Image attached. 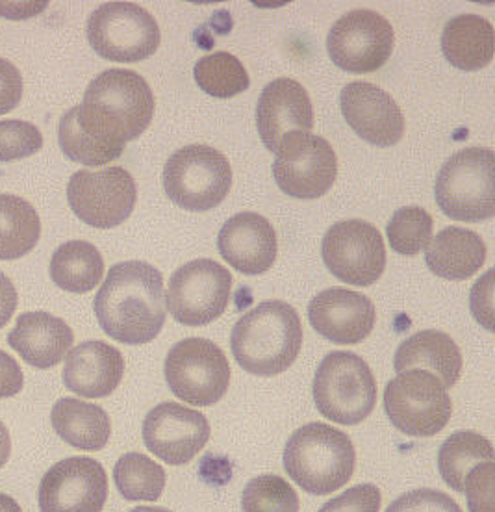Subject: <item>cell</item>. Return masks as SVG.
I'll list each match as a JSON object with an SVG mask.
<instances>
[{
    "label": "cell",
    "mask_w": 495,
    "mask_h": 512,
    "mask_svg": "<svg viewBox=\"0 0 495 512\" xmlns=\"http://www.w3.org/2000/svg\"><path fill=\"white\" fill-rule=\"evenodd\" d=\"M123 373L125 359L119 349L101 340H89L67 353L62 379L73 394L101 399L114 392Z\"/></svg>",
    "instance_id": "7402d4cb"
},
{
    "label": "cell",
    "mask_w": 495,
    "mask_h": 512,
    "mask_svg": "<svg viewBox=\"0 0 495 512\" xmlns=\"http://www.w3.org/2000/svg\"><path fill=\"white\" fill-rule=\"evenodd\" d=\"M43 147V136L38 127L21 119L0 121V162L23 160L38 153Z\"/></svg>",
    "instance_id": "d590c367"
},
{
    "label": "cell",
    "mask_w": 495,
    "mask_h": 512,
    "mask_svg": "<svg viewBox=\"0 0 495 512\" xmlns=\"http://www.w3.org/2000/svg\"><path fill=\"white\" fill-rule=\"evenodd\" d=\"M351 438L327 423L297 429L284 448V470L295 485L314 496H327L347 485L355 472Z\"/></svg>",
    "instance_id": "277c9868"
},
{
    "label": "cell",
    "mask_w": 495,
    "mask_h": 512,
    "mask_svg": "<svg viewBox=\"0 0 495 512\" xmlns=\"http://www.w3.org/2000/svg\"><path fill=\"white\" fill-rule=\"evenodd\" d=\"M273 177L280 190L295 199H319L336 182L338 158L329 141L310 132H295L280 143Z\"/></svg>",
    "instance_id": "5bb4252c"
},
{
    "label": "cell",
    "mask_w": 495,
    "mask_h": 512,
    "mask_svg": "<svg viewBox=\"0 0 495 512\" xmlns=\"http://www.w3.org/2000/svg\"><path fill=\"white\" fill-rule=\"evenodd\" d=\"M164 372L169 390L193 407H210L229 390V359L206 338H186L171 347Z\"/></svg>",
    "instance_id": "9c48e42d"
},
{
    "label": "cell",
    "mask_w": 495,
    "mask_h": 512,
    "mask_svg": "<svg viewBox=\"0 0 495 512\" xmlns=\"http://www.w3.org/2000/svg\"><path fill=\"white\" fill-rule=\"evenodd\" d=\"M25 375L21 366L0 349V399L17 396L23 390Z\"/></svg>",
    "instance_id": "b9f144b4"
},
{
    "label": "cell",
    "mask_w": 495,
    "mask_h": 512,
    "mask_svg": "<svg viewBox=\"0 0 495 512\" xmlns=\"http://www.w3.org/2000/svg\"><path fill=\"white\" fill-rule=\"evenodd\" d=\"M17 301H19V295H17L13 282L10 281V277H6L0 271V329L6 327L8 321L12 320L15 308H17Z\"/></svg>",
    "instance_id": "7bdbcfd3"
},
{
    "label": "cell",
    "mask_w": 495,
    "mask_h": 512,
    "mask_svg": "<svg viewBox=\"0 0 495 512\" xmlns=\"http://www.w3.org/2000/svg\"><path fill=\"white\" fill-rule=\"evenodd\" d=\"M394 370L397 373L421 370L434 375L445 390L455 386L462 373V353L451 336L427 329L408 336L407 340L397 347Z\"/></svg>",
    "instance_id": "cb8c5ba5"
},
{
    "label": "cell",
    "mask_w": 495,
    "mask_h": 512,
    "mask_svg": "<svg viewBox=\"0 0 495 512\" xmlns=\"http://www.w3.org/2000/svg\"><path fill=\"white\" fill-rule=\"evenodd\" d=\"M384 410L397 431L408 436L438 435L453 414L451 396L434 375L399 373L384 390Z\"/></svg>",
    "instance_id": "30bf717a"
},
{
    "label": "cell",
    "mask_w": 495,
    "mask_h": 512,
    "mask_svg": "<svg viewBox=\"0 0 495 512\" xmlns=\"http://www.w3.org/2000/svg\"><path fill=\"white\" fill-rule=\"evenodd\" d=\"M232 275L210 258L191 260L171 275L165 307L182 325L203 327L229 307Z\"/></svg>",
    "instance_id": "8fae6325"
},
{
    "label": "cell",
    "mask_w": 495,
    "mask_h": 512,
    "mask_svg": "<svg viewBox=\"0 0 495 512\" xmlns=\"http://www.w3.org/2000/svg\"><path fill=\"white\" fill-rule=\"evenodd\" d=\"M230 347L247 373L273 377L286 372L303 347V325L286 301H264L236 321Z\"/></svg>",
    "instance_id": "3957f363"
},
{
    "label": "cell",
    "mask_w": 495,
    "mask_h": 512,
    "mask_svg": "<svg viewBox=\"0 0 495 512\" xmlns=\"http://www.w3.org/2000/svg\"><path fill=\"white\" fill-rule=\"evenodd\" d=\"M128 512H171L169 509H164V507H138V509H132V511Z\"/></svg>",
    "instance_id": "bcb514c9"
},
{
    "label": "cell",
    "mask_w": 495,
    "mask_h": 512,
    "mask_svg": "<svg viewBox=\"0 0 495 512\" xmlns=\"http://www.w3.org/2000/svg\"><path fill=\"white\" fill-rule=\"evenodd\" d=\"M154 95L147 80L130 69H106L89 82L84 101L73 108L77 123L104 145L125 151L140 138L154 116Z\"/></svg>",
    "instance_id": "7a4b0ae2"
},
{
    "label": "cell",
    "mask_w": 495,
    "mask_h": 512,
    "mask_svg": "<svg viewBox=\"0 0 495 512\" xmlns=\"http://www.w3.org/2000/svg\"><path fill=\"white\" fill-rule=\"evenodd\" d=\"M115 487L127 501L160 500L165 488V470L141 453H127L114 468Z\"/></svg>",
    "instance_id": "1f68e13d"
},
{
    "label": "cell",
    "mask_w": 495,
    "mask_h": 512,
    "mask_svg": "<svg viewBox=\"0 0 495 512\" xmlns=\"http://www.w3.org/2000/svg\"><path fill=\"white\" fill-rule=\"evenodd\" d=\"M425 262L436 277L466 281L486 262V244L477 232L445 227L425 247Z\"/></svg>",
    "instance_id": "d4e9b609"
},
{
    "label": "cell",
    "mask_w": 495,
    "mask_h": 512,
    "mask_svg": "<svg viewBox=\"0 0 495 512\" xmlns=\"http://www.w3.org/2000/svg\"><path fill=\"white\" fill-rule=\"evenodd\" d=\"M321 256L330 273L351 286H371L386 269L381 232L362 219L334 223L323 236Z\"/></svg>",
    "instance_id": "4fadbf2b"
},
{
    "label": "cell",
    "mask_w": 495,
    "mask_h": 512,
    "mask_svg": "<svg viewBox=\"0 0 495 512\" xmlns=\"http://www.w3.org/2000/svg\"><path fill=\"white\" fill-rule=\"evenodd\" d=\"M442 52L460 71H481L494 58V25L475 13L453 17L442 32Z\"/></svg>",
    "instance_id": "484cf974"
},
{
    "label": "cell",
    "mask_w": 495,
    "mask_h": 512,
    "mask_svg": "<svg viewBox=\"0 0 495 512\" xmlns=\"http://www.w3.org/2000/svg\"><path fill=\"white\" fill-rule=\"evenodd\" d=\"M58 141L62 153L77 162L89 167L104 166L117 160L123 151L112 149L99 140H95L84 128L77 123L73 108L65 112L58 125Z\"/></svg>",
    "instance_id": "d6a6232c"
},
{
    "label": "cell",
    "mask_w": 495,
    "mask_h": 512,
    "mask_svg": "<svg viewBox=\"0 0 495 512\" xmlns=\"http://www.w3.org/2000/svg\"><path fill=\"white\" fill-rule=\"evenodd\" d=\"M41 512H101L108 500V477L89 457L56 462L39 483Z\"/></svg>",
    "instance_id": "2e32d148"
},
{
    "label": "cell",
    "mask_w": 495,
    "mask_h": 512,
    "mask_svg": "<svg viewBox=\"0 0 495 512\" xmlns=\"http://www.w3.org/2000/svg\"><path fill=\"white\" fill-rule=\"evenodd\" d=\"M494 446L475 431H457L445 438L438 453V470L449 487L464 492L471 470L483 462H494Z\"/></svg>",
    "instance_id": "f546056e"
},
{
    "label": "cell",
    "mask_w": 495,
    "mask_h": 512,
    "mask_svg": "<svg viewBox=\"0 0 495 512\" xmlns=\"http://www.w3.org/2000/svg\"><path fill=\"white\" fill-rule=\"evenodd\" d=\"M199 88L214 99H230L249 90L251 78L242 62L229 52H212L203 56L193 69Z\"/></svg>",
    "instance_id": "4dcf8cb0"
},
{
    "label": "cell",
    "mask_w": 495,
    "mask_h": 512,
    "mask_svg": "<svg viewBox=\"0 0 495 512\" xmlns=\"http://www.w3.org/2000/svg\"><path fill=\"white\" fill-rule=\"evenodd\" d=\"M347 125L375 147H392L405 136V116L390 93L369 84L349 82L340 95Z\"/></svg>",
    "instance_id": "ac0fdd59"
},
{
    "label": "cell",
    "mask_w": 495,
    "mask_h": 512,
    "mask_svg": "<svg viewBox=\"0 0 495 512\" xmlns=\"http://www.w3.org/2000/svg\"><path fill=\"white\" fill-rule=\"evenodd\" d=\"M308 320L319 336L340 346H353L364 342L375 329L377 308L368 295L329 288L312 297Z\"/></svg>",
    "instance_id": "d6986e66"
},
{
    "label": "cell",
    "mask_w": 495,
    "mask_h": 512,
    "mask_svg": "<svg viewBox=\"0 0 495 512\" xmlns=\"http://www.w3.org/2000/svg\"><path fill=\"white\" fill-rule=\"evenodd\" d=\"M394 28L373 10H353L342 15L327 38L332 64L347 73H373L394 52Z\"/></svg>",
    "instance_id": "9a60e30c"
},
{
    "label": "cell",
    "mask_w": 495,
    "mask_h": 512,
    "mask_svg": "<svg viewBox=\"0 0 495 512\" xmlns=\"http://www.w3.org/2000/svg\"><path fill=\"white\" fill-rule=\"evenodd\" d=\"M23 97L21 71L8 60L0 58V116L15 110Z\"/></svg>",
    "instance_id": "ab89813d"
},
{
    "label": "cell",
    "mask_w": 495,
    "mask_h": 512,
    "mask_svg": "<svg viewBox=\"0 0 495 512\" xmlns=\"http://www.w3.org/2000/svg\"><path fill=\"white\" fill-rule=\"evenodd\" d=\"M75 334L64 320L49 312H25L21 314L8 344L19 353V357L38 370H49L58 366L71 351Z\"/></svg>",
    "instance_id": "603a6c76"
},
{
    "label": "cell",
    "mask_w": 495,
    "mask_h": 512,
    "mask_svg": "<svg viewBox=\"0 0 495 512\" xmlns=\"http://www.w3.org/2000/svg\"><path fill=\"white\" fill-rule=\"evenodd\" d=\"M381 511V490L366 483L347 488L340 496L327 501L319 512H379Z\"/></svg>",
    "instance_id": "f35d334b"
},
{
    "label": "cell",
    "mask_w": 495,
    "mask_h": 512,
    "mask_svg": "<svg viewBox=\"0 0 495 512\" xmlns=\"http://www.w3.org/2000/svg\"><path fill=\"white\" fill-rule=\"evenodd\" d=\"M243 512H299V496L279 475H258L242 494Z\"/></svg>",
    "instance_id": "e575fe53"
},
{
    "label": "cell",
    "mask_w": 495,
    "mask_h": 512,
    "mask_svg": "<svg viewBox=\"0 0 495 512\" xmlns=\"http://www.w3.org/2000/svg\"><path fill=\"white\" fill-rule=\"evenodd\" d=\"M492 277H494V271H488L471 290V312L488 331H492V307H494Z\"/></svg>",
    "instance_id": "60d3db41"
},
{
    "label": "cell",
    "mask_w": 495,
    "mask_h": 512,
    "mask_svg": "<svg viewBox=\"0 0 495 512\" xmlns=\"http://www.w3.org/2000/svg\"><path fill=\"white\" fill-rule=\"evenodd\" d=\"M386 512H462V509L440 490L419 488L392 501Z\"/></svg>",
    "instance_id": "8d00e7d4"
},
{
    "label": "cell",
    "mask_w": 495,
    "mask_h": 512,
    "mask_svg": "<svg viewBox=\"0 0 495 512\" xmlns=\"http://www.w3.org/2000/svg\"><path fill=\"white\" fill-rule=\"evenodd\" d=\"M494 462H483L471 470L464 492L471 512H494Z\"/></svg>",
    "instance_id": "74e56055"
},
{
    "label": "cell",
    "mask_w": 495,
    "mask_h": 512,
    "mask_svg": "<svg viewBox=\"0 0 495 512\" xmlns=\"http://www.w3.org/2000/svg\"><path fill=\"white\" fill-rule=\"evenodd\" d=\"M232 186L229 158L208 145H188L171 154L164 167V188L171 203L188 212L221 205Z\"/></svg>",
    "instance_id": "52a82bcc"
},
{
    "label": "cell",
    "mask_w": 495,
    "mask_h": 512,
    "mask_svg": "<svg viewBox=\"0 0 495 512\" xmlns=\"http://www.w3.org/2000/svg\"><path fill=\"white\" fill-rule=\"evenodd\" d=\"M431 214L421 206H403L395 210L386 234L395 253L416 256L429 245L432 236Z\"/></svg>",
    "instance_id": "836d02e7"
},
{
    "label": "cell",
    "mask_w": 495,
    "mask_h": 512,
    "mask_svg": "<svg viewBox=\"0 0 495 512\" xmlns=\"http://www.w3.org/2000/svg\"><path fill=\"white\" fill-rule=\"evenodd\" d=\"M93 308L102 331L117 342H153L167 316L164 275L147 262H119L108 271Z\"/></svg>",
    "instance_id": "6da1fadb"
},
{
    "label": "cell",
    "mask_w": 495,
    "mask_h": 512,
    "mask_svg": "<svg viewBox=\"0 0 495 512\" xmlns=\"http://www.w3.org/2000/svg\"><path fill=\"white\" fill-rule=\"evenodd\" d=\"M314 401L330 422H364L377 405V381L368 362L351 351L329 353L316 372Z\"/></svg>",
    "instance_id": "8992f818"
},
{
    "label": "cell",
    "mask_w": 495,
    "mask_h": 512,
    "mask_svg": "<svg viewBox=\"0 0 495 512\" xmlns=\"http://www.w3.org/2000/svg\"><path fill=\"white\" fill-rule=\"evenodd\" d=\"M89 45L104 60L136 64L158 51L162 34L151 13L134 2H106L89 15Z\"/></svg>",
    "instance_id": "ba28073f"
},
{
    "label": "cell",
    "mask_w": 495,
    "mask_h": 512,
    "mask_svg": "<svg viewBox=\"0 0 495 512\" xmlns=\"http://www.w3.org/2000/svg\"><path fill=\"white\" fill-rule=\"evenodd\" d=\"M256 127L271 153H277L290 134L310 132L314 128V108L303 84L293 78L269 82L258 99Z\"/></svg>",
    "instance_id": "ffe728a7"
},
{
    "label": "cell",
    "mask_w": 495,
    "mask_h": 512,
    "mask_svg": "<svg viewBox=\"0 0 495 512\" xmlns=\"http://www.w3.org/2000/svg\"><path fill=\"white\" fill-rule=\"evenodd\" d=\"M51 423L64 442L82 451H99L112 435L106 410L75 397H62L54 403Z\"/></svg>",
    "instance_id": "4316f807"
},
{
    "label": "cell",
    "mask_w": 495,
    "mask_h": 512,
    "mask_svg": "<svg viewBox=\"0 0 495 512\" xmlns=\"http://www.w3.org/2000/svg\"><path fill=\"white\" fill-rule=\"evenodd\" d=\"M221 256L243 275H262L277 260V232L256 212L236 214L221 227L217 236Z\"/></svg>",
    "instance_id": "44dd1931"
},
{
    "label": "cell",
    "mask_w": 495,
    "mask_h": 512,
    "mask_svg": "<svg viewBox=\"0 0 495 512\" xmlns=\"http://www.w3.org/2000/svg\"><path fill=\"white\" fill-rule=\"evenodd\" d=\"M0 512H23L21 511V507H19V503L10 498V496H6V494H0Z\"/></svg>",
    "instance_id": "f6af8a7d"
},
{
    "label": "cell",
    "mask_w": 495,
    "mask_h": 512,
    "mask_svg": "<svg viewBox=\"0 0 495 512\" xmlns=\"http://www.w3.org/2000/svg\"><path fill=\"white\" fill-rule=\"evenodd\" d=\"M210 440V423L203 412L180 403H160L143 422V442L160 461L171 466L190 462Z\"/></svg>",
    "instance_id": "e0dca14e"
},
{
    "label": "cell",
    "mask_w": 495,
    "mask_h": 512,
    "mask_svg": "<svg viewBox=\"0 0 495 512\" xmlns=\"http://www.w3.org/2000/svg\"><path fill=\"white\" fill-rule=\"evenodd\" d=\"M67 201L75 216L95 229L125 223L138 201L136 180L123 167L80 169L67 184Z\"/></svg>",
    "instance_id": "7c38bea8"
},
{
    "label": "cell",
    "mask_w": 495,
    "mask_h": 512,
    "mask_svg": "<svg viewBox=\"0 0 495 512\" xmlns=\"http://www.w3.org/2000/svg\"><path fill=\"white\" fill-rule=\"evenodd\" d=\"M12 453V438H10V431L4 423L0 422V468L8 462Z\"/></svg>",
    "instance_id": "ee69618b"
},
{
    "label": "cell",
    "mask_w": 495,
    "mask_h": 512,
    "mask_svg": "<svg viewBox=\"0 0 495 512\" xmlns=\"http://www.w3.org/2000/svg\"><path fill=\"white\" fill-rule=\"evenodd\" d=\"M434 195L447 218L466 223L494 218V151L468 147L453 154L436 177Z\"/></svg>",
    "instance_id": "5b68a950"
},
{
    "label": "cell",
    "mask_w": 495,
    "mask_h": 512,
    "mask_svg": "<svg viewBox=\"0 0 495 512\" xmlns=\"http://www.w3.org/2000/svg\"><path fill=\"white\" fill-rule=\"evenodd\" d=\"M41 219L26 199L0 193V260L28 255L39 242Z\"/></svg>",
    "instance_id": "f1b7e54d"
},
{
    "label": "cell",
    "mask_w": 495,
    "mask_h": 512,
    "mask_svg": "<svg viewBox=\"0 0 495 512\" xmlns=\"http://www.w3.org/2000/svg\"><path fill=\"white\" fill-rule=\"evenodd\" d=\"M49 273L52 282L65 292L88 294L104 277V260L95 245L73 240L54 251Z\"/></svg>",
    "instance_id": "83f0119b"
}]
</instances>
